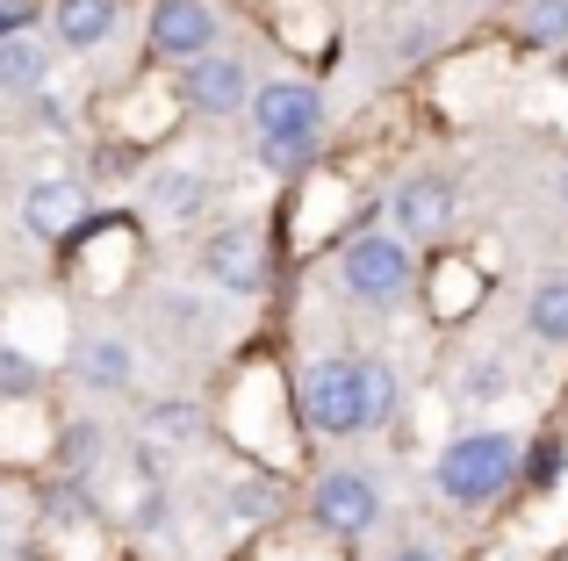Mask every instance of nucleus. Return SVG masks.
I'll return each mask as SVG.
<instances>
[{
	"instance_id": "1",
	"label": "nucleus",
	"mask_w": 568,
	"mask_h": 561,
	"mask_svg": "<svg viewBox=\"0 0 568 561\" xmlns=\"http://www.w3.org/2000/svg\"><path fill=\"white\" fill-rule=\"evenodd\" d=\"M388 404H396V381H388V367L375 360H317L303 381V410L317 432H367L375 418H388Z\"/></svg>"
},
{
	"instance_id": "2",
	"label": "nucleus",
	"mask_w": 568,
	"mask_h": 561,
	"mask_svg": "<svg viewBox=\"0 0 568 561\" xmlns=\"http://www.w3.org/2000/svg\"><path fill=\"white\" fill-rule=\"evenodd\" d=\"M511 476H518V447L504 432H468L439 453V490L454 504H489Z\"/></svg>"
},
{
	"instance_id": "3",
	"label": "nucleus",
	"mask_w": 568,
	"mask_h": 561,
	"mask_svg": "<svg viewBox=\"0 0 568 561\" xmlns=\"http://www.w3.org/2000/svg\"><path fill=\"white\" fill-rule=\"evenodd\" d=\"M252 123H260L266 144H295V152H310V137H317V94H310L303 80H274L252 94Z\"/></svg>"
},
{
	"instance_id": "4",
	"label": "nucleus",
	"mask_w": 568,
	"mask_h": 561,
	"mask_svg": "<svg viewBox=\"0 0 568 561\" xmlns=\"http://www.w3.org/2000/svg\"><path fill=\"white\" fill-rule=\"evenodd\" d=\"M338 274H346V295L388 303V295H403V280H410V245L403 238H353Z\"/></svg>"
},
{
	"instance_id": "5",
	"label": "nucleus",
	"mask_w": 568,
	"mask_h": 561,
	"mask_svg": "<svg viewBox=\"0 0 568 561\" xmlns=\"http://www.w3.org/2000/svg\"><path fill=\"white\" fill-rule=\"evenodd\" d=\"M310 504H317V526H332L338 540H361L367 526L382 519V497H375V482H367V476H324Z\"/></svg>"
},
{
	"instance_id": "6",
	"label": "nucleus",
	"mask_w": 568,
	"mask_h": 561,
	"mask_svg": "<svg viewBox=\"0 0 568 561\" xmlns=\"http://www.w3.org/2000/svg\"><path fill=\"white\" fill-rule=\"evenodd\" d=\"M181 94H187V109H202V115H231V109H245V101H252V80H245L237 58L202 51V58H187Z\"/></svg>"
},
{
	"instance_id": "7",
	"label": "nucleus",
	"mask_w": 568,
	"mask_h": 561,
	"mask_svg": "<svg viewBox=\"0 0 568 561\" xmlns=\"http://www.w3.org/2000/svg\"><path fill=\"white\" fill-rule=\"evenodd\" d=\"M209 43H216V14L202 8V0H159L152 8V51L159 58H202Z\"/></svg>"
},
{
	"instance_id": "8",
	"label": "nucleus",
	"mask_w": 568,
	"mask_h": 561,
	"mask_svg": "<svg viewBox=\"0 0 568 561\" xmlns=\"http://www.w3.org/2000/svg\"><path fill=\"white\" fill-rule=\"evenodd\" d=\"M388 210H396L403 238H439V231L454 224V187L446 181H403Z\"/></svg>"
},
{
	"instance_id": "9",
	"label": "nucleus",
	"mask_w": 568,
	"mask_h": 561,
	"mask_svg": "<svg viewBox=\"0 0 568 561\" xmlns=\"http://www.w3.org/2000/svg\"><path fill=\"white\" fill-rule=\"evenodd\" d=\"M87 224V187H72V181H43V187H29V231L37 238H72V231Z\"/></svg>"
},
{
	"instance_id": "10",
	"label": "nucleus",
	"mask_w": 568,
	"mask_h": 561,
	"mask_svg": "<svg viewBox=\"0 0 568 561\" xmlns=\"http://www.w3.org/2000/svg\"><path fill=\"white\" fill-rule=\"evenodd\" d=\"M209 280H216V288H260V245H252L245 231L209 238Z\"/></svg>"
},
{
	"instance_id": "11",
	"label": "nucleus",
	"mask_w": 568,
	"mask_h": 561,
	"mask_svg": "<svg viewBox=\"0 0 568 561\" xmlns=\"http://www.w3.org/2000/svg\"><path fill=\"white\" fill-rule=\"evenodd\" d=\"M51 22H58V37H65L72 51H87V43H101L115 29V0H58Z\"/></svg>"
},
{
	"instance_id": "12",
	"label": "nucleus",
	"mask_w": 568,
	"mask_h": 561,
	"mask_svg": "<svg viewBox=\"0 0 568 561\" xmlns=\"http://www.w3.org/2000/svg\"><path fill=\"white\" fill-rule=\"evenodd\" d=\"M43 86V51L22 37H0V94H37Z\"/></svg>"
},
{
	"instance_id": "13",
	"label": "nucleus",
	"mask_w": 568,
	"mask_h": 561,
	"mask_svg": "<svg viewBox=\"0 0 568 561\" xmlns=\"http://www.w3.org/2000/svg\"><path fill=\"white\" fill-rule=\"evenodd\" d=\"M518 29H526V43L555 51V43H568V0H526V8H518Z\"/></svg>"
},
{
	"instance_id": "14",
	"label": "nucleus",
	"mask_w": 568,
	"mask_h": 561,
	"mask_svg": "<svg viewBox=\"0 0 568 561\" xmlns=\"http://www.w3.org/2000/svg\"><path fill=\"white\" fill-rule=\"evenodd\" d=\"M532 332H540L547 346H568V280H547V288L532 295Z\"/></svg>"
},
{
	"instance_id": "15",
	"label": "nucleus",
	"mask_w": 568,
	"mask_h": 561,
	"mask_svg": "<svg viewBox=\"0 0 568 561\" xmlns=\"http://www.w3.org/2000/svg\"><path fill=\"white\" fill-rule=\"evenodd\" d=\"M87 381H94V389H123V381H130V346H115V338L94 346V353H87Z\"/></svg>"
},
{
	"instance_id": "16",
	"label": "nucleus",
	"mask_w": 568,
	"mask_h": 561,
	"mask_svg": "<svg viewBox=\"0 0 568 561\" xmlns=\"http://www.w3.org/2000/svg\"><path fill=\"white\" fill-rule=\"evenodd\" d=\"M194 202H202V181H194V173H159V210L194 216Z\"/></svg>"
},
{
	"instance_id": "17",
	"label": "nucleus",
	"mask_w": 568,
	"mask_h": 561,
	"mask_svg": "<svg viewBox=\"0 0 568 561\" xmlns=\"http://www.w3.org/2000/svg\"><path fill=\"white\" fill-rule=\"evenodd\" d=\"M29 389H37V367L22 353H0V396H29Z\"/></svg>"
},
{
	"instance_id": "18",
	"label": "nucleus",
	"mask_w": 568,
	"mask_h": 561,
	"mask_svg": "<svg viewBox=\"0 0 568 561\" xmlns=\"http://www.w3.org/2000/svg\"><path fill=\"white\" fill-rule=\"evenodd\" d=\"M29 14H37L29 0H0V37H22V29H29Z\"/></svg>"
},
{
	"instance_id": "19",
	"label": "nucleus",
	"mask_w": 568,
	"mask_h": 561,
	"mask_svg": "<svg viewBox=\"0 0 568 561\" xmlns=\"http://www.w3.org/2000/svg\"><path fill=\"white\" fill-rule=\"evenodd\" d=\"M396 561H439V554H425V548H403Z\"/></svg>"
},
{
	"instance_id": "20",
	"label": "nucleus",
	"mask_w": 568,
	"mask_h": 561,
	"mask_svg": "<svg viewBox=\"0 0 568 561\" xmlns=\"http://www.w3.org/2000/svg\"><path fill=\"white\" fill-rule=\"evenodd\" d=\"M561 195H568V187H561Z\"/></svg>"
}]
</instances>
